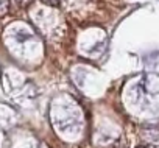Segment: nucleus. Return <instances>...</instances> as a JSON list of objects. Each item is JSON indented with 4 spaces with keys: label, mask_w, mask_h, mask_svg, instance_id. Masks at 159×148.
I'll list each match as a JSON object with an SVG mask.
<instances>
[{
    "label": "nucleus",
    "mask_w": 159,
    "mask_h": 148,
    "mask_svg": "<svg viewBox=\"0 0 159 148\" xmlns=\"http://www.w3.org/2000/svg\"><path fill=\"white\" fill-rule=\"evenodd\" d=\"M16 2H17L20 7H27V5H30V3L33 2V0H16Z\"/></svg>",
    "instance_id": "7ed1b4c3"
},
{
    "label": "nucleus",
    "mask_w": 159,
    "mask_h": 148,
    "mask_svg": "<svg viewBox=\"0 0 159 148\" xmlns=\"http://www.w3.org/2000/svg\"><path fill=\"white\" fill-rule=\"evenodd\" d=\"M137 148H145V146H137Z\"/></svg>",
    "instance_id": "20e7f679"
},
{
    "label": "nucleus",
    "mask_w": 159,
    "mask_h": 148,
    "mask_svg": "<svg viewBox=\"0 0 159 148\" xmlns=\"http://www.w3.org/2000/svg\"><path fill=\"white\" fill-rule=\"evenodd\" d=\"M10 11V0H0V16H5Z\"/></svg>",
    "instance_id": "f257e3e1"
},
{
    "label": "nucleus",
    "mask_w": 159,
    "mask_h": 148,
    "mask_svg": "<svg viewBox=\"0 0 159 148\" xmlns=\"http://www.w3.org/2000/svg\"><path fill=\"white\" fill-rule=\"evenodd\" d=\"M41 2H44L45 5H50V7H58L61 0H41Z\"/></svg>",
    "instance_id": "f03ea898"
}]
</instances>
